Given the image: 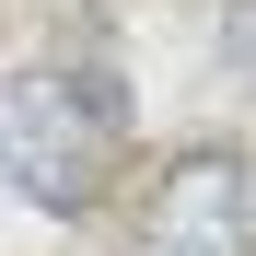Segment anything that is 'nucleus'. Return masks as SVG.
<instances>
[{"instance_id": "1", "label": "nucleus", "mask_w": 256, "mask_h": 256, "mask_svg": "<svg viewBox=\"0 0 256 256\" xmlns=\"http://www.w3.org/2000/svg\"><path fill=\"white\" fill-rule=\"evenodd\" d=\"M116 152H128V94L105 70H24L0 94V186L24 210H94L116 186Z\"/></svg>"}, {"instance_id": "2", "label": "nucleus", "mask_w": 256, "mask_h": 256, "mask_svg": "<svg viewBox=\"0 0 256 256\" xmlns=\"http://www.w3.org/2000/svg\"><path fill=\"white\" fill-rule=\"evenodd\" d=\"M128 256H256V175L244 152H175L128 198Z\"/></svg>"}, {"instance_id": "3", "label": "nucleus", "mask_w": 256, "mask_h": 256, "mask_svg": "<svg viewBox=\"0 0 256 256\" xmlns=\"http://www.w3.org/2000/svg\"><path fill=\"white\" fill-rule=\"evenodd\" d=\"M222 70L256 82V0H233V12H222Z\"/></svg>"}]
</instances>
